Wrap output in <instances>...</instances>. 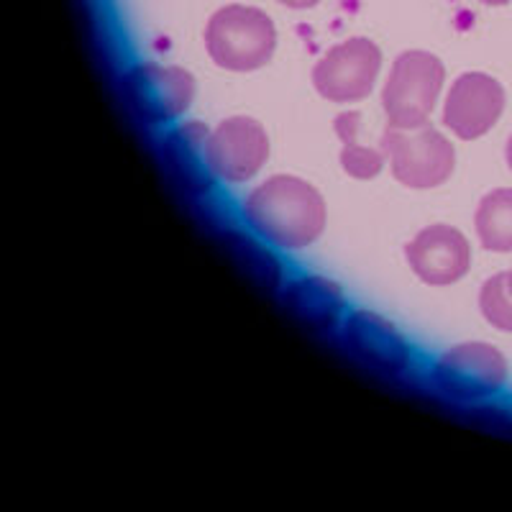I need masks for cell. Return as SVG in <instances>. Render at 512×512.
Returning a JSON list of instances; mask_svg holds the SVG:
<instances>
[{
	"label": "cell",
	"mask_w": 512,
	"mask_h": 512,
	"mask_svg": "<svg viewBox=\"0 0 512 512\" xmlns=\"http://www.w3.org/2000/svg\"><path fill=\"white\" fill-rule=\"evenodd\" d=\"M326 200L310 182L292 175L264 180L244 200V218L259 236L282 249H305L326 231Z\"/></svg>",
	"instance_id": "cell-1"
},
{
	"label": "cell",
	"mask_w": 512,
	"mask_h": 512,
	"mask_svg": "<svg viewBox=\"0 0 512 512\" xmlns=\"http://www.w3.org/2000/svg\"><path fill=\"white\" fill-rule=\"evenodd\" d=\"M205 49L223 70L254 72L274 57L277 29L259 8L223 6L205 26Z\"/></svg>",
	"instance_id": "cell-2"
},
{
	"label": "cell",
	"mask_w": 512,
	"mask_h": 512,
	"mask_svg": "<svg viewBox=\"0 0 512 512\" xmlns=\"http://www.w3.org/2000/svg\"><path fill=\"white\" fill-rule=\"evenodd\" d=\"M446 67L431 52L410 49L392 62L382 90V105L392 128H420L428 123L441 98Z\"/></svg>",
	"instance_id": "cell-3"
},
{
	"label": "cell",
	"mask_w": 512,
	"mask_h": 512,
	"mask_svg": "<svg viewBox=\"0 0 512 512\" xmlns=\"http://www.w3.org/2000/svg\"><path fill=\"white\" fill-rule=\"evenodd\" d=\"M382 152L390 159L392 177L413 190H433L454 175V144L428 123L410 131L387 126Z\"/></svg>",
	"instance_id": "cell-4"
},
{
	"label": "cell",
	"mask_w": 512,
	"mask_h": 512,
	"mask_svg": "<svg viewBox=\"0 0 512 512\" xmlns=\"http://www.w3.org/2000/svg\"><path fill=\"white\" fill-rule=\"evenodd\" d=\"M433 382L454 400H487L497 395L507 382L505 354L495 346L477 344V341L454 346L433 364Z\"/></svg>",
	"instance_id": "cell-5"
},
{
	"label": "cell",
	"mask_w": 512,
	"mask_h": 512,
	"mask_svg": "<svg viewBox=\"0 0 512 512\" xmlns=\"http://www.w3.org/2000/svg\"><path fill=\"white\" fill-rule=\"evenodd\" d=\"M382 52L369 39H349L328 49L313 67V88L331 103H356L372 95Z\"/></svg>",
	"instance_id": "cell-6"
},
{
	"label": "cell",
	"mask_w": 512,
	"mask_h": 512,
	"mask_svg": "<svg viewBox=\"0 0 512 512\" xmlns=\"http://www.w3.org/2000/svg\"><path fill=\"white\" fill-rule=\"evenodd\" d=\"M123 93L141 121L164 123L190 108L195 98V80L182 67L144 62L126 72Z\"/></svg>",
	"instance_id": "cell-7"
},
{
	"label": "cell",
	"mask_w": 512,
	"mask_h": 512,
	"mask_svg": "<svg viewBox=\"0 0 512 512\" xmlns=\"http://www.w3.org/2000/svg\"><path fill=\"white\" fill-rule=\"evenodd\" d=\"M507 95L502 82L484 72H466L451 85L443 103V126L461 141L482 139L505 113Z\"/></svg>",
	"instance_id": "cell-8"
},
{
	"label": "cell",
	"mask_w": 512,
	"mask_h": 512,
	"mask_svg": "<svg viewBox=\"0 0 512 512\" xmlns=\"http://www.w3.org/2000/svg\"><path fill=\"white\" fill-rule=\"evenodd\" d=\"M210 167L223 182H249L269 159V136L256 118L233 116L210 131Z\"/></svg>",
	"instance_id": "cell-9"
},
{
	"label": "cell",
	"mask_w": 512,
	"mask_h": 512,
	"mask_svg": "<svg viewBox=\"0 0 512 512\" xmlns=\"http://www.w3.org/2000/svg\"><path fill=\"white\" fill-rule=\"evenodd\" d=\"M408 264L420 282L431 287H446L464 280L472 267V246L464 233L446 223L428 226L405 246Z\"/></svg>",
	"instance_id": "cell-10"
},
{
	"label": "cell",
	"mask_w": 512,
	"mask_h": 512,
	"mask_svg": "<svg viewBox=\"0 0 512 512\" xmlns=\"http://www.w3.org/2000/svg\"><path fill=\"white\" fill-rule=\"evenodd\" d=\"M344 341L364 364L384 374L410 367V346L390 320L369 310H356L344 323Z\"/></svg>",
	"instance_id": "cell-11"
},
{
	"label": "cell",
	"mask_w": 512,
	"mask_h": 512,
	"mask_svg": "<svg viewBox=\"0 0 512 512\" xmlns=\"http://www.w3.org/2000/svg\"><path fill=\"white\" fill-rule=\"evenodd\" d=\"M210 128L200 121L182 123L162 141V157L175 180L192 195L208 192L213 185V167L208 154Z\"/></svg>",
	"instance_id": "cell-12"
},
{
	"label": "cell",
	"mask_w": 512,
	"mask_h": 512,
	"mask_svg": "<svg viewBox=\"0 0 512 512\" xmlns=\"http://www.w3.org/2000/svg\"><path fill=\"white\" fill-rule=\"evenodd\" d=\"M285 305L295 318H300L305 326L315 331H328L336 326L341 313L346 310L344 290L336 282L308 274L303 280H295L285 290Z\"/></svg>",
	"instance_id": "cell-13"
},
{
	"label": "cell",
	"mask_w": 512,
	"mask_h": 512,
	"mask_svg": "<svg viewBox=\"0 0 512 512\" xmlns=\"http://www.w3.org/2000/svg\"><path fill=\"white\" fill-rule=\"evenodd\" d=\"M474 231L482 249L495 254L512 251V187H497L479 200Z\"/></svg>",
	"instance_id": "cell-14"
},
{
	"label": "cell",
	"mask_w": 512,
	"mask_h": 512,
	"mask_svg": "<svg viewBox=\"0 0 512 512\" xmlns=\"http://www.w3.org/2000/svg\"><path fill=\"white\" fill-rule=\"evenodd\" d=\"M359 126H361V116L354 111L341 113V116L333 121L336 134L341 136V141H344L341 167H344L346 175L354 177V180H374V177L382 172L387 154H384L382 149H372V146L359 144V139H356Z\"/></svg>",
	"instance_id": "cell-15"
},
{
	"label": "cell",
	"mask_w": 512,
	"mask_h": 512,
	"mask_svg": "<svg viewBox=\"0 0 512 512\" xmlns=\"http://www.w3.org/2000/svg\"><path fill=\"white\" fill-rule=\"evenodd\" d=\"M479 310L489 326L512 333V292L507 285V272L495 274L484 282L482 292H479Z\"/></svg>",
	"instance_id": "cell-16"
},
{
	"label": "cell",
	"mask_w": 512,
	"mask_h": 512,
	"mask_svg": "<svg viewBox=\"0 0 512 512\" xmlns=\"http://www.w3.org/2000/svg\"><path fill=\"white\" fill-rule=\"evenodd\" d=\"M280 3L287 8H295V11H305V8L318 6L320 0H280Z\"/></svg>",
	"instance_id": "cell-17"
},
{
	"label": "cell",
	"mask_w": 512,
	"mask_h": 512,
	"mask_svg": "<svg viewBox=\"0 0 512 512\" xmlns=\"http://www.w3.org/2000/svg\"><path fill=\"white\" fill-rule=\"evenodd\" d=\"M505 154H507V167H510V172H512V136H510V141H507Z\"/></svg>",
	"instance_id": "cell-18"
},
{
	"label": "cell",
	"mask_w": 512,
	"mask_h": 512,
	"mask_svg": "<svg viewBox=\"0 0 512 512\" xmlns=\"http://www.w3.org/2000/svg\"><path fill=\"white\" fill-rule=\"evenodd\" d=\"M479 3H484V6H505L510 0H479Z\"/></svg>",
	"instance_id": "cell-19"
},
{
	"label": "cell",
	"mask_w": 512,
	"mask_h": 512,
	"mask_svg": "<svg viewBox=\"0 0 512 512\" xmlns=\"http://www.w3.org/2000/svg\"><path fill=\"white\" fill-rule=\"evenodd\" d=\"M507 285H510V292H512V267H510V272H507Z\"/></svg>",
	"instance_id": "cell-20"
}]
</instances>
